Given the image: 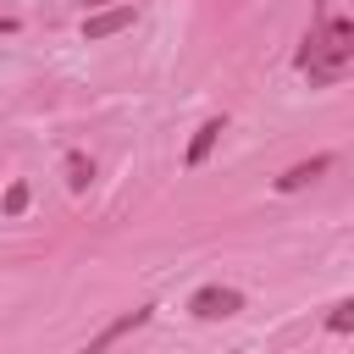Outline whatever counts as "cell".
I'll return each instance as SVG.
<instances>
[{
	"mask_svg": "<svg viewBox=\"0 0 354 354\" xmlns=\"http://www.w3.org/2000/svg\"><path fill=\"white\" fill-rule=\"evenodd\" d=\"M348 66H354V22L332 17L326 0H321V6H315V28H310L304 44H299V72H304L315 88H332V83L348 77Z\"/></svg>",
	"mask_w": 354,
	"mask_h": 354,
	"instance_id": "6da1fadb",
	"label": "cell"
},
{
	"mask_svg": "<svg viewBox=\"0 0 354 354\" xmlns=\"http://www.w3.org/2000/svg\"><path fill=\"white\" fill-rule=\"evenodd\" d=\"M122 28H133V6H94L88 17H83V39L88 44H100V39H111V33H122Z\"/></svg>",
	"mask_w": 354,
	"mask_h": 354,
	"instance_id": "7a4b0ae2",
	"label": "cell"
},
{
	"mask_svg": "<svg viewBox=\"0 0 354 354\" xmlns=\"http://www.w3.org/2000/svg\"><path fill=\"white\" fill-rule=\"evenodd\" d=\"M188 310L205 315V321H221V315H238V310H243V293H238V288H199V293L188 299Z\"/></svg>",
	"mask_w": 354,
	"mask_h": 354,
	"instance_id": "3957f363",
	"label": "cell"
},
{
	"mask_svg": "<svg viewBox=\"0 0 354 354\" xmlns=\"http://www.w3.org/2000/svg\"><path fill=\"white\" fill-rule=\"evenodd\" d=\"M326 166H332V155H315V160H299V166H288V171L277 177V188H282V194H293V188H304V183H315V177H321Z\"/></svg>",
	"mask_w": 354,
	"mask_h": 354,
	"instance_id": "277c9868",
	"label": "cell"
},
{
	"mask_svg": "<svg viewBox=\"0 0 354 354\" xmlns=\"http://www.w3.org/2000/svg\"><path fill=\"white\" fill-rule=\"evenodd\" d=\"M216 138H221V122H205V127L194 133V144H188V166H205V155L216 149Z\"/></svg>",
	"mask_w": 354,
	"mask_h": 354,
	"instance_id": "5b68a950",
	"label": "cell"
},
{
	"mask_svg": "<svg viewBox=\"0 0 354 354\" xmlns=\"http://www.w3.org/2000/svg\"><path fill=\"white\" fill-rule=\"evenodd\" d=\"M144 321H149V310H133V315H122V321H111V326H105V332L94 337V348H105V343H116L122 332H133V326H144Z\"/></svg>",
	"mask_w": 354,
	"mask_h": 354,
	"instance_id": "8992f818",
	"label": "cell"
},
{
	"mask_svg": "<svg viewBox=\"0 0 354 354\" xmlns=\"http://www.w3.org/2000/svg\"><path fill=\"white\" fill-rule=\"evenodd\" d=\"M88 177H94V166H88V160H83V155H66V183H72V188H77V194H83V188H88Z\"/></svg>",
	"mask_w": 354,
	"mask_h": 354,
	"instance_id": "52a82bcc",
	"label": "cell"
},
{
	"mask_svg": "<svg viewBox=\"0 0 354 354\" xmlns=\"http://www.w3.org/2000/svg\"><path fill=\"white\" fill-rule=\"evenodd\" d=\"M332 332H354V299H343V304H332V321H326Z\"/></svg>",
	"mask_w": 354,
	"mask_h": 354,
	"instance_id": "ba28073f",
	"label": "cell"
},
{
	"mask_svg": "<svg viewBox=\"0 0 354 354\" xmlns=\"http://www.w3.org/2000/svg\"><path fill=\"white\" fill-rule=\"evenodd\" d=\"M22 205H28V183H11V188H6V210H11V216H17V210H22Z\"/></svg>",
	"mask_w": 354,
	"mask_h": 354,
	"instance_id": "9c48e42d",
	"label": "cell"
},
{
	"mask_svg": "<svg viewBox=\"0 0 354 354\" xmlns=\"http://www.w3.org/2000/svg\"><path fill=\"white\" fill-rule=\"evenodd\" d=\"M17 28H22V22H17V17H6V11H0V33H17Z\"/></svg>",
	"mask_w": 354,
	"mask_h": 354,
	"instance_id": "30bf717a",
	"label": "cell"
},
{
	"mask_svg": "<svg viewBox=\"0 0 354 354\" xmlns=\"http://www.w3.org/2000/svg\"><path fill=\"white\" fill-rule=\"evenodd\" d=\"M94 6H116V0H88V11H94Z\"/></svg>",
	"mask_w": 354,
	"mask_h": 354,
	"instance_id": "8fae6325",
	"label": "cell"
}]
</instances>
